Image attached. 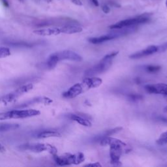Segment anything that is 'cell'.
I'll list each match as a JSON object with an SVG mask.
<instances>
[{"mask_svg":"<svg viewBox=\"0 0 167 167\" xmlns=\"http://www.w3.org/2000/svg\"><path fill=\"white\" fill-rule=\"evenodd\" d=\"M54 159L59 166H67L71 165H79L85 161L83 153L78 152L75 154L65 153L62 155H54Z\"/></svg>","mask_w":167,"mask_h":167,"instance_id":"cell-1","label":"cell"},{"mask_svg":"<svg viewBox=\"0 0 167 167\" xmlns=\"http://www.w3.org/2000/svg\"><path fill=\"white\" fill-rule=\"evenodd\" d=\"M40 111L34 109L29 110H14L5 112H0V120L9 119H22L34 117L40 114Z\"/></svg>","mask_w":167,"mask_h":167,"instance_id":"cell-2","label":"cell"},{"mask_svg":"<svg viewBox=\"0 0 167 167\" xmlns=\"http://www.w3.org/2000/svg\"><path fill=\"white\" fill-rule=\"evenodd\" d=\"M19 149L24 151H30L35 153L48 152L52 155H56L57 150L56 147L49 144L27 143L19 146Z\"/></svg>","mask_w":167,"mask_h":167,"instance_id":"cell-3","label":"cell"},{"mask_svg":"<svg viewBox=\"0 0 167 167\" xmlns=\"http://www.w3.org/2000/svg\"><path fill=\"white\" fill-rule=\"evenodd\" d=\"M33 87H34V86H33L32 84H27L22 85V86L18 87L14 92L0 97V101L5 104L12 103L14 101H15L18 97L21 96L22 95H23L24 94H25V93L28 92L30 90L32 89Z\"/></svg>","mask_w":167,"mask_h":167,"instance_id":"cell-4","label":"cell"},{"mask_svg":"<svg viewBox=\"0 0 167 167\" xmlns=\"http://www.w3.org/2000/svg\"><path fill=\"white\" fill-rule=\"evenodd\" d=\"M128 146H123L119 144H113L110 146V163L114 166H122V163L120 161V157L122 155L125 153L129 152L131 149H126Z\"/></svg>","mask_w":167,"mask_h":167,"instance_id":"cell-5","label":"cell"},{"mask_svg":"<svg viewBox=\"0 0 167 167\" xmlns=\"http://www.w3.org/2000/svg\"><path fill=\"white\" fill-rule=\"evenodd\" d=\"M150 20V18L147 16H140L136 18L126 19L119 22L116 24L110 26V28L112 29H122L125 27H129L131 26L137 25V24H141L147 22Z\"/></svg>","mask_w":167,"mask_h":167,"instance_id":"cell-6","label":"cell"},{"mask_svg":"<svg viewBox=\"0 0 167 167\" xmlns=\"http://www.w3.org/2000/svg\"><path fill=\"white\" fill-rule=\"evenodd\" d=\"M112 64V59H102L98 64L95 65L90 69H87L85 72V75L86 76H94L98 74L103 73L107 71Z\"/></svg>","mask_w":167,"mask_h":167,"instance_id":"cell-7","label":"cell"},{"mask_svg":"<svg viewBox=\"0 0 167 167\" xmlns=\"http://www.w3.org/2000/svg\"><path fill=\"white\" fill-rule=\"evenodd\" d=\"M88 89H87V87L83 84V82L77 83L73 85L72 87H71L67 91L65 92L63 94V97L66 99H73L83 94Z\"/></svg>","mask_w":167,"mask_h":167,"instance_id":"cell-8","label":"cell"},{"mask_svg":"<svg viewBox=\"0 0 167 167\" xmlns=\"http://www.w3.org/2000/svg\"><path fill=\"white\" fill-rule=\"evenodd\" d=\"M146 91L149 94H161L167 97V84L159 83L155 84L146 85L144 87Z\"/></svg>","mask_w":167,"mask_h":167,"instance_id":"cell-9","label":"cell"},{"mask_svg":"<svg viewBox=\"0 0 167 167\" xmlns=\"http://www.w3.org/2000/svg\"><path fill=\"white\" fill-rule=\"evenodd\" d=\"M55 54L59 61L61 60H69V61L79 62L82 60V57L80 55L71 50H63L58 52H55Z\"/></svg>","mask_w":167,"mask_h":167,"instance_id":"cell-10","label":"cell"},{"mask_svg":"<svg viewBox=\"0 0 167 167\" xmlns=\"http://www.w3.org/2000/svg\"><path fill=\"white\" fill-rule=\"evenodd\" d=\"M52 102H53L52 100L48 97H38L32 99H30L29 101H27L26 102H24L22 104H20V105L16 106L15 108H24L28 107L29 106L35 105V104H39V103H42L44 104V105H50V104H51Z\"/></svg>","mask_w":167,"mask_h":167,"instance_id":"cell-11","label":"cell"},{"mask_svg":"<svg viewBox=\"0 0 167 167\" xmlns=\"http://www.w3.org/2000/svg\"><path fill=\"white\" fill-rule=\"evenodd\" d=\"M158 51V46L152 45L147 47L144 50L136 52L131 54L129 56L131 59H138L143 57H146L150 55H152L153 54L157 53Z\"/></svg>","mask_w":167,"mask_h":167,"instance_id":"cell-12","label":"cell"},{"mask_svg":"<svg viewBox=\"0 0 167 167\" xmlns=\"http://www.w3.org/2000/svg\"><path fill=\"white\" fill-rule=\"evenodd\" d=\"M35 34L41 36H51V35H57L61 33L60 28H50L45 29H40L34 31Z\"/></svg>","mask_w":167,"mask_h":167,"instance_id":"cell-13","label":"cell"},{"mask_svg":"<svg viewBox=\"0 0 167 167\" xmlns=\"http://www.w3.org/2000/svg\"><path fill=\"white\" fill-rule=\"evenodd\" d=\"M83 84L86 86L87 89L96 88L99 87L103 83L102 79L97 77H89L84 79Z\"/></svg>","mask_w":167,"mask_h":167,"instance_id":"cell-14","label":"cell"},{"mask_svg":"<svg viewBox=\"0 0 167 167\" xmlns=\"http://www.w3.org/2000/svg\"><path fill=\"white\" fill-rule=\"evenodd\" d=\"M99 144L101 146H110V145L113 144H119V145H123V146H127V144H125L124 142H123L121 140L110 137V136L104 137L99 142Z\"/></svg>","mask_w":167,"mask_h":167,"instance_id":"cell-15","label":"cell"},{"mask_svg":"<svg viewBox=\"0 0 167 167\" xmlns=\"http://www.w3.org/2000/svg\"><path fill=\"white\" fill-rule=\"evenodd\" d=\"M61 33L65 34H78L82 31V28L76 25H66L60 28Z\"/></svg>","mask_w":167,"mask_h":167,"instance_id":"cell-16","label":"cell"},{"mask_svg":"<svg viewBox=\"0 0 167 167\" xmlns=\"http://www.w3.org/2000/svg\"><path fill=\"white\" fill-rule=\"evenodd\" d=\"M69 117L71 120L76 122L78 124L83 125L84 127H91L92 126L91 122L84 116H79V115L77 114H71L69 115Z\"/></svg>","mask_w":167,"mask_h":167,"instance_id":"cell-17","label":"cell"},{"mask_svg":"<svg viewBox=\"0 0 167 167\" xmlns=\"http://www.w3.org/2000/svg\"><path fill=\"white\" fill-rule=\"evenodd\" d=\"M116 37L112 34H109L106 35H103V36L98 37H92L88 39L89 41L92 44H100L104 43L108 41H111L116 39Z\"/></svg>","mask_w":167,"mask_h":167,"instance_id":"cell-18","label":"cell"},{"mask_svg":"<svg viewBox=\"0 0 167 167\" xmlns=\"http://www.w3.org/2000/svg\"><path fill=\"white\" fill-rule=\"evenodd\" d=\"M61 134L56 131L54 130H44L41 131L37 135L38 138H46L50 137H59Z\"/></svg>","mask_w":167,"mask_h":167,"instance_id":"cell-19","label":"cell"},{"mask_svg":"<svg viewBox=\"0 0 167 167\" xmlns=\"http://www.w3.org/2000/svg\"><path fill=\"white\" fill-rule=\"evenodd\" d=\"M20 125L17 124H9V123H5V124H0V133L7 132V131H13L18 129Z\"/></svg>","mask_w":167,"mask_h":167,"instance_id":"cell-20","label":"cell"},{"mask_svg":"<svg viewBox=\"0 0 167 167\" xmlns=\"http://www.w3.org/2000/svg\"><path fill=\"white\" fill-rule=\"evenodd\" d=\"M58 61L59 60L56 56L55 53H53L48 57L47 61H46V65L49 69H53L56 66Z\"/></svg>","mask_w":167,"mask_h":167,"instance_id":"cell-21","label":"cell"},{"mask_svg":"<svg viewBox=\"0 0 167 167\" xmlns=\"http://www.w3.org/2000/svg\"><path fill=\"white\" fill-rule=\"evenodd\" d=\"M156 143L159 146H164L167 144V131L163 133L159 138L156 140Z\"/></svg>","mask_w":167,"mask_h":167,"instance_id":"cell-22","label":"cell"},{"mask_svg":"<svg viewBox=\"0 0 167 167\" xmlns=\"http://www.w3.org/2000/svg\"><path fill=\"white\" fill-rule=\"evenodd\" d=\"M10 55V51L8 48L0 47V58L6 57Z\"/></svg>","mask_w":167,"mask_h":167,"instance_id":"cell-23","label":"cell"},{"mask_svg":"<svg viewBox=\"0 0 167 167\" xmlns=\"http://www.w3.org/2000/svg\"><path fill=\"white\" fill-rule=\"evenodd\" d=\"M161 69L160 66L157 65H148L146 67V70L147 72L150 73H155L159 71Z\"/></svg>","mask_w":167,"mask_h":167,"instance_id":"cell-24","label":"cell"},{"mask_svg":"<svg viewBox=\"0 0 167 167\" xmlns=\"http://www.w3.org/2000/svg\"><path fill=\"white\" fill-rule=\"evenodd\" d=\"M9 45L17 46V47H31L32 45L25 42H10Z\"/></svg>","mask_w":167,"mask_h":167,"instance_id":"cell-25","label":"cell"},{"mask_svg":"<svg viewBox=\"0 0 167 167\" xmlns=\"http://www.w3.org/2000/svg\"><path fill=\"white\" fill-rule=\"evenodd\" d=\"M128 99L131 101H138L139 100H142L143 99V96L140 94H129L127 96Z\"/></svg>","mask_w":167,"mask_h":167,"instance_id":"cell-26","label":"cell"},{"mask_svg":"<svg viewBox=\"0 0 167 167\" xmlns=\"http://www.w3.org/2000/svg\"><path fill=\"white\" fill-rule=\"evenodd\" d=\"M117 54H118V52H111L110 54H107L105 56H104L103 59H112L114 57H116Z\"/></svg>","mask_w":167,"mask_h":167,"instance_id":"cell-27","label":"cell"},{"mask_svg":"<svg viewBox=\"0 0 167 167\" xmlns=\"http://www.w3.org/2000/svg\"><path fill=\"white\" fill-rule=\"evenodd\" d=\"M167 50V43L163 44L162 45L158 46V51L157 52H163Z\"/></svg>","mask_w":167,"mask_h":167,"instance_id":"cell-28","label":"cell"},{"mask_svg":"<svg viewBox=\"0 0 167 167\" xmlns=\"http://www.w3.org/2000/svg\"><path fill=\"white\" fill-rule=\"evenodd\" d=\"M102 10L104 13H105V14H108V13L110 12V7L107 6V5H104L102 7Z\"/></svg>","mask_w":167,"mask_h":167,"instance_id":"cell-29","label":"cell"},{"mask_svg":"<svg viewBox=\"0 0 167 167\" xmlns=\"http://www.w3.org/2000/svg\"><path fill=\"white\" fill-rule=\"evenodd\" d=\"M84 166H89V167H101L102 165H101L99 163H90L85 165Z\"/></svg>","mask_w":167,"mask_h":167,"instance_id":"cell-30","label":"cell"},{"mask_svg":"<svg viewBox=\"0 0 167 167\" xmlns=\"http://www.w3.org/2000/svg\"><path fill=\"white\" fill-rule=\"evenodd\" d=\"M74 4L76 5H78V6H82V3L80 1V0H71Z\"/></svg>","mask_w":167,"mask_h":167,"instance_id":"cell-31","label":"cell"},{"mask_svg":"<svg viewBox=\"0 0 167 167\" xmlns=\"http://www.w3.org/2000/svg\"><path fill=\"white\" fill-rule=\"evenodd\" d=\"M91 1L93 3V4L95 5V6H96V7L99 6V3L98 0H91Z\"/></svg>","mask_w":167,"mask_h":167,"instance_id":"cell-32","label":"cell"},{"mask_svg":"<svg viewBox=\"0 0 167 167\" xmlns=\"http://www.w3.org/2000/svg\"><path fill=\"white\" fill-rule=\"evenodd\" d=\"M1 2L3 3V4L4 5V6L7 7H9V3L7 1V0H1Z\"/></svg>","mask_w":167,"mask_h":167,"instance_id":"cell-33","label":"cell"},{"mask_svg":"<svg viewBox=\"0 0 167 167\" xmlns=\"http://www.w3.org/2000/svg\"><path fill=\"white\" fill-rule=\"evenodd\" d=\"M0 152H5V147L3 146L1 144H0Z\"/></svg>","mask_w":167,"mask_h":167,"instance_id":"cell-34","label":"cell"},{"mask_svg":"<svg viewBox=\"0 0 167 167\" xmlns=\"http://www.w3.org/2000/svg\"><path fill=\"white\" fill-rule=\"evenodd\" d=\"M136 83H137V84L140 83V81L139 78H136Z\"/></svg>","mask_w":167,"mask_h":167,"instance_id":"cell-35","label":"cell"},{"mask_svg":"<svg viewBox=\"0 0 167 167\" xmlns=\"http://www.w3.org/2000/svg\"><path fill=\"white\" fill-rule=\"evenodd\" d=\"M45 1L47 3H51L52 1V0H45Z\"/></svg>","mask_w":167,"mask_h":167,"instance_id":"cell-36","label":"cell"},{"mask_svg":"<svg viewBox=\"0 0 167 167\" xmlns=\"http://www.w3.org/2000/svg\"><path fill=\"white\" fill-rule=\"evenodd\" d=\"M164 112H166V113H167V106H166V107L164 108Z\"/></svg>","mask_w":167,"mask_h":167,"instance_id":"cell-37","label":"cell"},{"mask_svg":"<svg viewBox=\"0 0 167 167\" xmlns=\"http://www.w3.org/2000/svg\"><path fill=\"white\" fill-rule=\"evenodd\" d=\"M18 1L20 3H24L25 2V0H18Z\"/></svg>","mask_w":167,"mask_h":167,"instance_id":"cell-38","label":"cell"},{"mask_svg":"<svg viewBox=\"0 0 167 167\" xmlns=\"http://www.w3.org/2000/svg\"><path fill=\"white\" fill-rule=\"evenodd\" d=\"M166 7H167V0L166 1Z\"/></svg>","mask_w":167,"mask_h":167,"instance_id":"cell-39","label":"cell"}]
</instances>
